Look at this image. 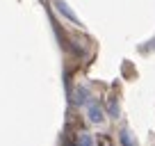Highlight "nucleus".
I'll list each match as a JSON object with an SVG mask.
<instances>
[{"label":"nucleus","instance_id":"nucleus-1","mask_svg":"<svg viewBox=\"0 0 155 146\" xmlns=\"http://www.w3.org/2000/svg\"><path fill=\"white\" fill-rule=\"evenodd\" d=\"M87 112H89L87 117H89V121H91V123H103V121H105V112H103V107L98 105L96 101H91V103H89Z\"/></svg>","mask_w":155,"mask_h":146},{"label":"nucleus","instance_id":"nucleus-5","mask_svg":"<svg viewBox=\"0 0 155 146\" xmlns=\"http://www.w3.org/2000/svg\"><path fill=\"white\" fill-rule=\"evenodd\" d=\"M78 146H94V137L89 132H80L78 137Z\"/></svg>","mask_w":155,"mask_h":146},{"label":"nucleus","instance_id":"nucleus-4","mask_svg":"<svg viewBox=\"0 0 155 146\" xmlns=\"http://www.w3.org/2000/svg\"><path fill=\"white\" fill-rule=\"evenodd\" d=\"M119 139H121V144H123V146H137V144H135V139H132V132H130V130H126V128L119 132Z\"/></svg>","mask_w":155,"mask_h":146},{"label":"nucleus","instance_id":"nucleus-2","mask_svg":"<svg viewBox=\"0 0 155 146\" xmlns=\"http://www.w3.org/2000/svg\"><path fill=\"white\" fill-rule=\"evenodd\" d=\"M55 7H57V12H59L62 16H66V18L71 21V23L80 25V18H78V16H75V14H73V12L66 7V2H64V0H55Z\"/></svg>","mask_w":155,"mask_h":146},{"label":"nucleus","instance_id":"nucleus-6","mask_svg":"<svg viewBox=\"0 0 155 146\" xmlns=\"http://www.w3.org/2000/svg\"><path fill=\"white\" fill-rule=\"evenodd\" d=\"M107 114H110V117H119V103H116L114 98L107 103Z\"/></svg>","mask_w":155,"mask_h":146},{"label":"nucleus","instance_id":"nucleus-3","mask_svg":"<svg viewBox=\"0 0 155 146\" xmlns=\"http://www.w3.org/2000/svg\"><path fill=\"white\" fill-rule=\"evenodd\" d=\"M87 98H89L87 87H78V89H75V96H73V101H75L78 105H84V103H87Z\"/></svg>","mask_w":155,"mask_h":146}]
</instances>
